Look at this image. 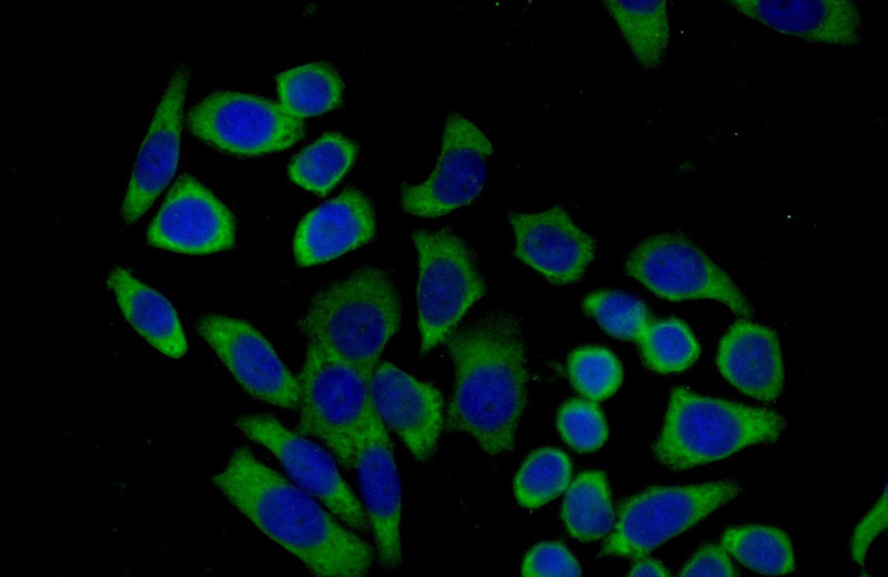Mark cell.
Returning <instances> with one entry per match:
<instances>
[{"mask_svg": "<svg viewBox=\"0 0 888 577\" xmlns=\"http://www.w3.org/2000/svg\"><path fill=\"white\" fill-rule=\"evenodd\" d=\"M212 483L259 530L313 574L361 577L369 573L373 547L246 447L232 453Z\"/></svg>", "mask_w": 888, "mask_h": 577, "instance_id": "cell-2", "label": "cell"}, {"mask_svg": "<svg viewBox=\"0 0 888 577\" xmlns=\"http://www.w3.org/2000/svg\"><path fill=\"white\" fill-rule=\"evenodd\" d=\"M445 341L455 371L446 429L468 435L491 456L513 451L529 379L518 317L493 311Z\"/></svg>", "mask_w": 888, "mask_h": 577, "instance_id": "cell-1", "label": "cell"}, {"mask_svg": "<svg viewBox=\"0 0 888 577\" xmlns=\"http://www.w3.org/2000/svg\"><path fill=\"white\" fill-rule=\"evenodd\" d=\"M563 441L579 453L599 449L608 437V427L599 406L589 399L574 398L565 402L556 417Z\"/></svg>", "mask_w": 888, "mask_h": 577, "instance_id": "cell-31", "label": "cell"}, {"mask_svg": "<svg viewBox=\"0 0 888 577\" xmlns=\"http://www.w3.org/2000/svg\"><path fill=\"white\" fill-rule=\"evenodd\" d=\"M375 230L370 200L357 189H346L302 219L293 240L295 261L301 266L326 263L371 242Z\"/></svg>", "mask_w": 888, "mask_h": 577, "instance_id": "cell-19", "label": "cell"}, {"mask_svg": "<svg viewBox=\"0 0 888 577\" xmlns=\"http://www.w3.org/2000/svg\"><path fill=\"white\" fill-rule=\"evenodd\" d=\"M354 469L377 558L384 567L394 569L402 559V492L393 444L377 415L369 422L360 438Z\"/></svg>", "mask_w": 888, "mask_h": 577, "instance_id": "cell-17", "label": "cell"}, {"mask_svg": "<svg viewBox=\"0 0 888 577\" xmlns=\"http://www.w3.org/2000/svg\"><path fill=\"white\" fill-rule=\"evenodd\" d=\"M107 284L125 320L149 344L174 360L186 353L178 314L162 294L123 267L112 270Z\"/></svg>", "mask_w": 888, "mask_h": 577, "instance_id": "cell-21", "label": "cell"}, {"mask_svg": "<svg viewBox=\"0 0 888 577\" xmlns=\"http://www.w3.org/2000/svg\"><path fill=\"white\" fill-rule=\"evenodd\" d=\"M887 525V492L886 488L876 505L856 527L851 543V557L858 565H864L867 551L874 539Z\"/></svg>", "mask_w": 888, "mask_h": 577, "instance_id": "cell-33", "label": "cell"}, {"mask_svg": "<svg viewBox=\"0 0 888 577\" xmlns=\"http://www.w3.org/2000/svg\"><path fill=\"white\" fill-rule=\"evenodd\" d=\"M276 87L281 107L300 120L339 108L344 91L340 73L324 61L305 63L279 73Z\"/></svg>", "mask_w": 888, "mask_h": 577, "instance_id": "cell-23", "label": "cell"}, {"mask_svg": "<svg viewBox=\"0 0 888 577\" xmlns=\"http://www.w3.org/2000/svg\"><path fill=\"white\" fill-rule=\"evenodd\" d=\"M637 342L645 365L660 374L685 371L700 352L690 327L675 317L650 321Z\"/></svg>", "mask_w": 888, "mask_h": 577, "instance_id": "cell-28", "label": "cell"}, {"mask_svg": "<svg viewBox=\"0 0 888 577\" xmlns=\"http://www.w3.org/2000/svg\"><path fill=\"white\" fill-rule=\"evenodd\" d=\"M603 3L638 64L646 70L659 67L670 40L667 2L606 0Z\"/></svg>", "mask_w": 888, "mask_h": 577, "instance_id": "cell-22", "label": "cell"}, {"mask_svg": "<svg viewBox=\"0 0 888 577\" xmlns=\"http://www.w3.org/2000/svg\"><path fill=\"white\" fill-rule=\"evenodd\" d=\"M571 477L572 462L566 453L554 447L537 448L515 475V498L525 508H538L566 490Z\"/></svg>", "mask_w": 888, "mask_h": 577, "instance_id": "cell-27", "label": "cell"}, {"mask_svg": "<svg viewBox=\"0 0 888 577\" xmlns=\"http://www.w3.org/2000/svg\"><path fill=\"white\" fill-rule=\"evenodd\" d=\"M626 273L657 296L670 301L714 300L750 317L754 310L733 279L679 232L650 235L628 253Z\"/></svg>", "mask_w": 888, "mask_h": 577, "instance_id": "cell-8", "label": "cell"}, {"mask_svg": "<svg viewBox=\"0 0 888 577\" xmlns=\"http://www.w3.org/2000/svg\"><path fill=\"white\" fill-rule=\"evenodd\" d=\"M741 490L736 480L653 486L619 506L601 557L638 559L726 505Z\"/></svg>", "mask_w": 888, "mask_h": 577, "instance_id": "cell-7", "label": "cell"}, {"mask_svg": "<svg viewBox=\"0 0 888 577\" xmlns=\"http://www.w3.org/2000/svg\"><path fill=\"white\" fill-rule=\"evenodd\" d=\"M727 554L723 546L705 545L687 561L679 576H736L737 570Z\"/></svg>", "mask_w": 888, "mask_h": 577, "instance_id": "cell-34", "label": "cell"}, {"mask_svg": "<svg viewBox=\"0 0 888 577\" xmlns=\"http://www.w3.org/2000/svg\"><path fill=\"white\" fill-rule=\"evenodd\" d=\"M786 422L778 413L699 395L676 387L653 451L672 470L708 464L751 445L779 438Z\"/></svg>", "mask_w": 888, "mask_h": 577, "instance_id": "cell-4", "label": "cell"}, {"mask_svg": "<svg viewBox=\"0 0 888 577\" xmlns=\"http://www.w3.org/2000/svg\"><path fill=\"white\" fill-rule=\"evenodd\" d=\"M720 543L736 560L756 573L777 576L795 568L791 543L787 534L777 527H730L723 533Z\"/></svg>", "mask_w": 888, "mask_h": 577, "instance_id": "cell-26", "label": "cell"}, {"mask_svg": "<svg viewBox=\"0 0 888 577\" xmlns=\"http://www.w3.org/2000/svg\"><path fill=\"white\" fill-rule=\"evenodd\" d=\"M521 574L526 577H576L582 575V569L565 545L543 541L527 551Z\"/></svg>", "mask_w": 888, "mask_h": 577, "instance_id": "cell-32", "label": "cell"}, {"mask_svg": "<svg viewBox=\"0 0 888 577\" xmlns=\"http://www.w3.org/2000/svg\"><path fill=\"white\" fill-rule=\"evenodd\" d=\"M412 240L418 259L420 352L425 355L456 328L486 285L473 251L454 232L418 230Z\"/></svg>", "mask_w": 888, "mask_h": 577, "instance_id": "cell-6", "label": "cell"}, {"mask_svg": "<svg viewBox=\"0 0 888 577\" xmlns=\"http://www.w3.org/2000/svg\"><path fill=\"white\" fill-rule=\"evenodd\" d=\"M493 152L494 145L482 129L465 115L450 112L434 170L422 183L401 188L403 210L437 217L472 203L483 190Z\"/></svg>", "mask_w": 888, "mask_h": 577, "instance_id": "cell-10", "label": "cell"}, {"mask_svg": "<svg viewBox=\"0 0 888 577\" xmlns=\"http://www.w3.org/2000/svg\"><path fill=\"white\" fill-rule=\"evenodd\" d=\"M630 568L628 576H669L668 570L658 560L642 557Z\"/></svg>", "mask_w": 888, "mask_h": 577, "instance_id": "cell-35", "label": "cell"}, {"mask_svg": "<svg viewBox=\"0 0 888 577\" xmlns=\"http://www.w3.org/2000/svg\"><path fill=\"white\" fill-rule=\"evenodd\" d=\"M196 331L249 394L274 406L299 408V378L255 327L239 318L208 314L198 320Z\"/></svg>", "mask_w": 888, "mask_h": 577, "instance_id": "cell-12", "label": "cell"}, {"mask_svg": "<svg viewBox=\"0 0 888 577\" xmlns=\"http://www.w3.org/2000/svg\"><path fill=\"white\" fill-rule=\"evenodd\" d=\"M235 426L274 455L292 479L356 530L370 528L363 505L341 476L332 456L268 414L243 415Z\"/></svg>", "mask_w": 888, "mask_h": 577, "instance_id": "cell-11", "label": "cell"}, {"mask_svg": "<svg viewBox=\"0 0 888 577\" xmlns=\"http://www.w3.org/2000/svg\"><path fill=\"white\" fill-rule=\"evenodd\" d=\"M188 126L204 143L238 155L283 151L305 134L304 122L280 103L238 91L203 98L190 110Z\"/></svg>", "mask_w": 888, "mask_h": 577, "instance_id": "cell-9", "label": "cell"}, {"mask_svg": "<svg viewBox=\"0 0 888 577\" xmlns=\"http://www.w3.org/2000/svg\"><path fill=\"white\" fill-rule=\"evenodd\" d=\"M401 318L400 297L389 273L363 266L319 291L300 327L307 341L325 347L369 382Z\"/></svg>", "mask_w": 888, "mask_h": 577, "instance_id": "cell-3", "label": "cell"}, {"mask_svg": "<svg viewBox=\"0 0 888 577\" xmlns=\"http://www.w3.org/2000/svg\"><path fill=\"white\" fill-rule=\"evenodd\" d=\"M297 432L322 442L352 470L360 438L376 416L367 381L322 345L307 341L299 375Z\"/></svg>", "mask_w": 888, "mask_h": 577, "instance_id": "cell-5", "label": "cell"}, {"mask_svg": "<svg viewBox=\"0 0 888 577\" xmlns=\"http://www.w3.org/2000/svg\"><path fill=\"white\" fill-rule=\"evenodd\" d=\"M147 240L152 246L183 254L225 251L234 244V217L201 182L182 174L150 223Z\"/></svg>", "mask_w": 888, "mask_h": 577, "instance_id": "cell-13", "label": "cell"}, {"mask_svg": "<svg viewBox=\"0 0 888 577\" xmlns=\"http://www.w3.org/2000/svg\"><path fill=\"white\" fill-rule=\"evenodd\" d=\"M717 365L722 375L741 393L761 402L779 397L785 372L776 332L740 320L720 340Z\"/></svg>", "mask_w": 888, "mask_h": 577, "instance_id": "cell-20", "label": "cell"}, {"mask_svg": "<svg viewBox=\"0 0 888 577\" xmlns=\"http://www.w3.org/2000/svg\"><path fill=\"white\" fill-rule=\"evenodd\" d=\"M582 307L610 336L637 342L650 323L646 304L635 296L615 290L588 294Z\"/></svg>", "mask_w": 888, "mask_h": 577, "instance_id": "cell-29", "label": "cell"}, {"mask_svg": "<svg viewBox=\"0 0 888 577\" xmlns=\"http://www.w3.org/2000/svg\"><path fill=\"white\" fill-rule=\"evenodd\" d=\"M561 516L569 535L581 541H593L608 535L616 520L606 475L586 470L566 488Z\"/></svg>", "mask_w": 888, "mask_h": 577, "instance_id": "cell-24", "label": "cell"}, {"mask_svg": "<svg viewBox=\"0 0 888 577\" xmlns=\"http://www.w3.org/2000/svg\"><path fill=\"white\" fill-rule=\"evenodd\" d=\"M573 387L589 401H603L616 393L623 379L617 356L606 347L581 346L567 360Z\"/></svg>", "mask_w": 888, "mask_h": 577, "instance_id": "cell-30", "label": "cell"}, {"mask_svg": "<svg viewBox=\"0 0 888 577\" xmlns=\"http://www.w3.org/2000/svg\"><path fill=\"white\" fill-rule=\"evenodd\" d=\"M508 220L515 237L514 255L553 284L579 281L595 257V239L563 206L512 212Z\"/></svg>", "mask_w": 888, "mask_h": 577, "instance_id": "cell-16", "label": "cell"}, {"mask_svg": "<svg viewBox=\"0 0 888 577\" xmlns=\"http://www.w3.org/2000/svg\"><path fill=\"white\" fill-rule=\"evenodd\" d=\"M356 154L357 146L350 138L326 132L292 159L289 176L301 188L325 195L349 172Z\"/></svg>", "mask_w": 888, "mask_h": 577, "instance_id": "cell-25", "label": "cell"}, {"mask_svg": "<svg viewBox=\"0 0 888 577\" xmlns=\"http://www.w3.org/2000/svg\"><path fill=\"white\" fill-rule=\"evenodd\" d=\"M771 30L809 42L855 47L861 42L862 18L851 0L722 1Z\"/></svg>", "mask_w": 888, "mask_h": 577, "instance_id": "cell-18", "label": "cell"}, {"mask_svg": "<svg viewBox=\"0 0 888 577\" xmlns=\"http://www.w3.org/2000/svg\"><path fill=\"white\" fill-rule=\"evenodd\" d=\"M374 411L417 462L430 460L444 425L443 397L433 385L382 361L369 382Z\"/></svg>", "mask_w": 888, "mask_h": 577, "instance_id": "cell-15", "label": "cell"}, {"mask_svg": "<svg viewBox=\"0 0 888 577\" xmlns=\"http://www.w3.org/2000/svg\"><path fill=\"white\" fill-rule=\"evenodd\" d=\"M190 70L179 65L163 91L138 152L121 207L125 224L138 221L168 186L178 168L183 105Z\"/></svg>", "mask_w": 888, "mask_h": 577, "instance_id": "cell-14", "label": "cell"}]
</instances>
